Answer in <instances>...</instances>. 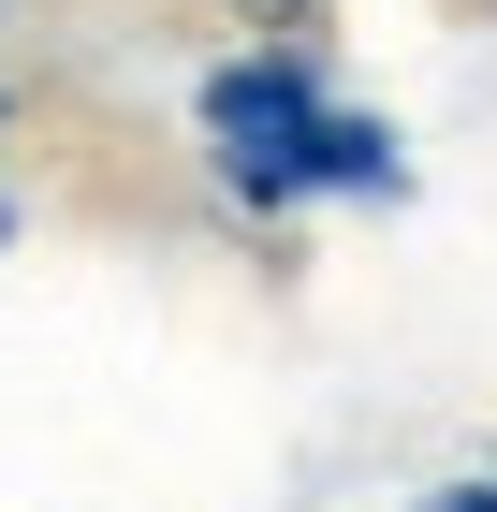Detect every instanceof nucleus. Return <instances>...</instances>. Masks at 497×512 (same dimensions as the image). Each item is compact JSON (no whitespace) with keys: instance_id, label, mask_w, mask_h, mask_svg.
Returning <instances> with one entry per match:
<instances>
[{"instance_id":"1","label":"nucleus","mask_w":497,"mask_h":512,"mask_svg":"<svg viewBox=\"0 0 497 512\" xmlns=\"http://www.w3.org/2000/svg\"><path fill=\"white\" fill-rule=\"evenodd\" d=\"M191 147L249 220H307V205H395L410 191V147H395L366 103L322 88L307 44H234L191 88Z\"/></svg>"},{"instance_id":"4","label":"nucleus","mask_w":497,"mask_h":512,"mask_svg":"<svg viewBox=\"0 0 497 512\" xmlns=\"http://www.w3.org/2000/svg\"><path fill=\"white\" fill-rule=\"evenodd\" d=\"M0 118H15V88H0Z\"/></svg>"},{"instance_id":"3","label":"nucleus","mask_w":497,"mask_h":512,"mask_svg":"<svg viewBox=\"0 0 497 512\" xmlns=\"http://www.w3.org/2000/svg\"><path fill=\"white\" fill-rule=\"evenodd\" d=\"M0 249H15V191H0Z\"/></svg>"},{"instance_id":"2","label":"nucleus","mask_w":497,"mask_h":512,"mask_svg":"<svg viewBox=\"0 0 497 512\" xmlns=\"http://www.w3.org/2000/svg\"><path fill=\"white\" fill-rule=\"evenodd\" d=\"M220 15H249L264 44H307V30H322V0H220Z\"/></svg>"}]
</instances>
